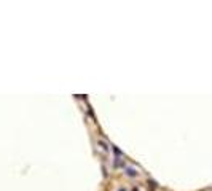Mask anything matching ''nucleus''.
Masks as SVG:
<instances>
[{
    "label": "nucleus",
    "mask_w": 212,
    "mask_h": 191,
    "mask_svg": "<svg viewBox=\"0 0 212 191\" xmlns=\"http://www.w3.org/2000/svg\"><path fill=\"white\" fill-rule=\"evenodd\" d=\"M128 175H131V177L137 175V171H134V169H128Z\"/></svg>",
    "instance_id": "nucleus-1"
},
{
    "label": "nucleus",
    "mask_w": 212,
    "mask_h": 191,
    "mask_svg": "<svg viewBox=\"0 0 212 191\" xmlns=\"http://www.w3.org/2000/svg\"><path fill=\"white\" fill-rule=\"evenodd\" d=\"M118 191H124V189H118Z\"/></svg>",
    "instance_id": "nucleus-2"
}]
</instances>
